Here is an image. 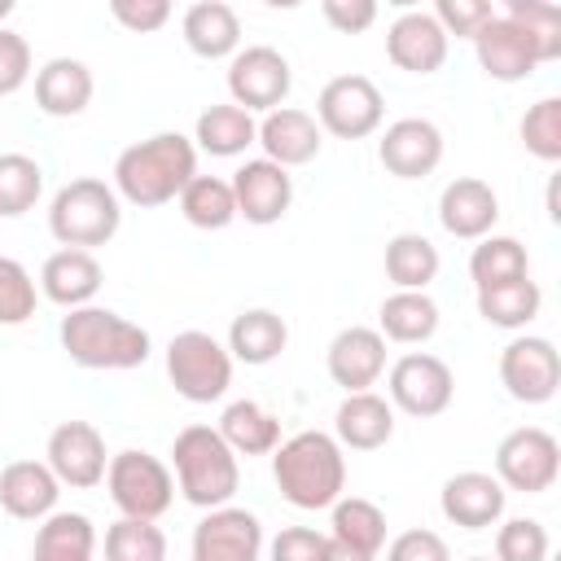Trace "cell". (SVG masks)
<instances>
[{
	"mask_svg": "<svg viewBox=\"0 0 561 561\" xmlns=\"http://www.w3.org/2000/svg\"><path fill=\"white\" fill-rule=\"evenodd\" d=\"M197 175V145L180 131H158L149 140H136L114 162V193L127 206L153 210L184 193V184Z\"/></svg>",
	"mask_w": 561,
	"mask_h": 561,
	"instance_id": "6da1fadb",
	"label": "cell"
},
{
	"mask_svg": "<svg viewBox=\"0 0 561 561\" xmlns=\"http://www.w3.org/2000/svg\"><path fill=\"white\" fill-rule=\"evenodd\" d=\"M57 337H61V351L70 355V364L92 368V373L140 368L149 359V346H153L149 333L136 320H127L110 307H96V302L66 311Z\"/></svg>",
	"mask_w": 561,
	"mask_h": 561,
	"instance_id": "7a4b0ae2",
	"label": "cell"
},
{
	"mask_svg": "<svg viewBox=\"0 0 561 561\" xmlns=\"http://www.w3.org/2000/svg\"><path fill=\"white\" fill-rule=\"evenodd\" d=\"M272 478L294 508H333L346 491V456L333 434L302 430L272 451Z\"/></svg>",
	"mask_w": 561,
	"mask_h": 561,
	"instance_id": "3957f363",
	"label": "cell"
},
{
	"mask_svg": "<svg viewBox=\"0 0 561 561\" xmlns=\"http://www.w3.org/2000/svg\"><path fill=\"white\" fill-rule=\"evenodd\" d=\"M171 478L175 491L193 504V508H224L237 486H241V465L237 451L219 438L215 425H184L171 443Z\"/></svg>",
	"mask_w": 561,
	"mask_h": 561,
	"instance_id": "277c9868",
	"label": "cell"
},
{
	"mask_svg": "<svg viewBox=\"0 0 561 561\" xmlns=\"http://www.w3.org/2000/svg\"><path fill=\"white\" fill-rule=\"evenodd\" d=\"M123 224V202L114 193V184L79 175L70 184H61L53 193L48 206V232L61 241V250H92V245H110L114 232Z\"/></svg>",
	"mask_w": 561,
	"mask_h": 561,
	"instance_id": "5b68a950",
	"label": "cell"
},
{
	"mask_svg": "<svg viewBox=\"0 0 561 561\" xmlns=\"http://www.w3.org/2000/svg\"><path fill=\"white\" fill-rule=\"evenodd\" d=\"M167 377L180 399L188 403H215L232 386V355L219 337L202 329H184L167 346Z\"/></svg>",
	"mask_w": 561,
	"mask_h": 561,
	"instance_id": "8992f818",
	"label": "cell"
},
{
	"mask_svg": "<svg viewBox=\"0 0 561 561\" xmlns=\"http://www.w3.org/2000/svg\"><path fill=\"white\" fill-rule=\"evenodd\" d=\"M105 491L114 500V508L123 517H145V522H158L171 504H175V478L171 469L140 451V447H127L118 456H110L105 465Z\"/></svg>",
	"mask_w": 561,
	"mask_h": 561,
	"instance_id": "52a82bcc",
	"label": "cell"
},
{
	"mask_svg": "<svg viewBox=\"0 0 561 561\" xmlns=\"http://www.w3.org/2000/svg\"><path fill=\"white\" fill-rule=\"evenodd\" d=\"M294 88V70L285 61L280 48L272 44H250V48H237L228 57V96L232 105H241L245 114H272L285 105Z\"/></svg>",
	"mask_w": 561,
	"mask_h": 561,
	"instance_id": "ba28073f",
	"label": "cell"
},
{
	"mask_svg": "<svg viewBox=\"0 0 561 561\" xmlns=\"http://www.w3.org/2000/svg\"><path fill=\"white\" fill-rule=\"evenodd\" d=\"M561 473V443L539 430V425H522L508 430L495 447V478L504 491H522V495H539L557 482Z\"/></svg>",
	"mask_w": 561,
	"mask_h": 561,
	"instance_id": "9c48e42d",
	"label": "cell"
},
{
	"mask_svg": "<svg viewBox=\"0 0 561 561\" xmlns=\"http://www.w3.org/2000/svg\"><path fill=\"white\" fill-rule=\"evenodd\" d=\"M381 118L386 101L368 75H337L316 96V123L337 140H364L381 127Z\"/></svg>",
	"mask_w": 561,
	"mask_h": 561,
	"instance_id": "30bf717a",
	"label": "cell"
},
{
	"mask_svg": "<svg viewBox=\"0 0 561 561\" xmlns=\"http://www.w3.org/2000/svg\"><path fill=\"white\" fill-rule=\"evenodd\" d=\"M386 394H390V408L416 416V421H430L438 412L451 408V394H456V377L451 368L430 355V351H408L390 364V377H386Z\"/></svg>",
	"mask_w": 561,
	"mask_h": 561,
	"instance_id": "8fae6325",
	"label": "cell"
},
{
	"mask_svg": "<svg viewBox=\"0 0 561 561\" xmlns=\"http://www.w3.org/2000/svg\"><path fill=\"white\" fill-rule=\"evenodd\" d=\"M500 386L517 403H548L561 386V355L548 337L522 333L500 351Z\"/></svg>",
	"mask_w": 561,
	"mask_h": 561,
	"instance_id": "7c38bea8",
	"label": "cell"
},
{
	"mask_svg": "<svg viewBox=\"0 0 561 561\" xmlns=\"http://www.w3.org/2000/svg\"><path fill=\"white\" fill-rule=\"evenodd\" d=\"M44 465L53 469V478L61 486H75V491H88L96 482H105V438L92 421H61L53 434H48V447H44Z\"/></svg>",
	"mask_w": 561,
	"mask_h": 561,
	"instance_id": "4fadbf2b",
	"label": "cell"
},
{
	"mask_svg": "<svg viewBox=\"0 0 561 561\" xmlns=\"http://www.w3.org/2000/svg\"><path fill=\"white\" fill-rule=\"evenodd\" d=\"M259 557H263V526L250 508L224 504L193 526L188 561H259Z\"/></svg>",
	"mask_w": 561,
	"mask_h": 561,
	"instance_id": "5bb4252c",
	"label": "cell"
},
{
	"mask_svg": "<svg viewBox=\"0 0 561 561\" xmlns=\"http://www.w3.org/2000/svg\"><path fill=\"white\" fill-rule=\"evenodd\" d=\"M228 184H232V197H237V215L245 224H259V228L285 219V210L294 202V175L285 167L267 162V158L241 162Z\"/></svg>",
	"mask_w": 561,
	"mask_h": 561,
	"instance_id": "9a60e30c",
	"label": "cell"
},
{
	"mask_svg": "<svg viewBox=\"0 0 561 561\" xmlns=\"http://www.w3.org/2000/svg\"><path fill=\"white\" fill-rule=\"evenodd\" d=\"M504 500L508 491L500 486L495 473H482V469H465V473H451L438 491V508L451 526L460 530H486V526H500L504 517Z\"/></svg>",
	"mask_w": 561,
	"mask_h": 561,
	"instance_id": "2e32d148",
	"label": "cell"
},
{
	"mask_svg": "<svg viewBox=\"0 0 561 561\" xmlns=\"http://www.w3.org/2000/svg\"><path fill=\"white\" fill-rule=\"evenodd\" d=\"M377 158L394 180H425L443 162V131L430 118H399L381 131Z\"/></svg>",
	"mask_w": 561,
	"mask_h": 561,
	"instance_id": "e0dca14e",
	"label": "cell"
},
{
	"mask_svg": "<svg viewBox=\"0 0 561 561\" xmlns=\"http://www.w3.org/2000/svg\"><path fill=\"white\" fill-rule=\"evenodd\" d=\"M324 368H329L333 386H342L346 394L373 390L377 377L386 373V337L377 329H368V324H351L329 342Z\"/></svg>",
	"mask_w": 561,
	"mask_h": 561,
	"instance_id": "ac0fdd59",
	"label": "cell"
},
{
	"mask_svg": "<svg viewBox=\"0 0 561 561\" xmlns=\"http://www.w3.org/2000/svg\"><path fill=\"white\" fill-rule=\"evenodd\" d=\"M447 31L434 22L430 9H408L386 31V57L408 75H434L447 61Z\"/></svg>",
	"mask_w": 561,
	"mask_h": 561,
	"instance_id": "d6986e66",
	"label": "cell"
},
{
	"mask_svg": "<svg viewBox=\"0 0 561 561\" xmlns=\"http://www.w3.org/2000/svg\"><path fill=\"white\" fill-rule=\"evenodd\" d=\"M473 53H478L482 75L495 79V83H522V79H530L535 66H539V53H535L530 35H526L513 18H504V13H495V18L473 35Z\"/></svg>",
	"mask_w": 561,
	"mask_h": 561,
	"instance_id": "ffe728a7",
	"label": "cell"
},
{
	"mask_svg": "<svg viewBox=\"0 0 561 561\" xmlns=\"http://www.w3.org/2000/svg\"><path fill=\"white\" fill-rule=\"evenodd\" d=\"M495 219H500V197H495V188H491L486 180H478V175H456V180L438 193V224H443L451 237H460V241H482V237H491Z\"/></svg>",
	"mask_w": 561,
	"mask_h": 561,
	"instance_id": "44dd1931",
	"label": "cell"
},
{
	"mask_svg": "<svg viewBox=\"0 0 561 561\" xmlns=\"http://www.w3.org/2000/svg\"><path fill=\"white\" fill-rule=\"evenodd\" d=\"M324 131H320V123H316V114H307V110H298V105H280V110H272V114H263L259 118V140L254 145H263V158L267 162H276V167H307L316 153H320V140Z\"/></svg>",
	"mask_w": 561,
	"mask_h": 561,
	"instance_id": "7402d4cb",
	"label": "cell"
},
{
	"mask_svg": "<svg viewBox=\"0 0 561 561\" xmlns=\"http://www.w3.org/2000/svg\"><path fill=\"white\" fill-rule=\"evenodd\" d=\"M57 495L61 482L44 460H9L0 469V508L18 522H44L48 513H57Z\"/></svg>",
	"mask_w": 561,
	"mask_h": 561,
	"instance_id": "603a6c76",
	"label": "cell"
},
{
	"mask_svg": "<svg viewBox=\"0 0 561 561\" xmlns=\"http://www.w3.org/2000/svg\"><path fill=\"white\" fill-rule=\"evenodd\" d=\"M333 438L337 447L346 451H377L394 438V408L390 399H381L377 390H359V394H346L337 403V416H333Z\"/></svg>",
	"mask_w": 561,
	"mask_h": 561,
	"instance_id": "cb8c5ba5",
	"label": "cell"
},
{
	"mask_svg": "<svg viewBox=\"0 0 561 561\" xmlns=\"http://www.w3.org/2000/svg\"><path fill=\"white\" fill-rule=\"evenodd\" d=\"M101 280H105V272H101V263H96L92 250H57L39 267V294L48 302L66 307V311L88 307L96 298Z\"/></svg>",
	"mask_w": 561,
	"mask_h": 561,
	"instance_id": "d4e9b609",
	"label": "cell"
},
{
	"mask_svg": "<svg viewBox=\"0 0 561 561\" xmlns=\"http://www.w3.org/2000/svg\"><path fill=\"white\" fill-rule=\"evenodd\" d=\"M96 79L79 57H53L35 70V105L48 118H75L92 105Z\"/></svg>",
	"mask_w": 561,
	"mask_h": 561,
	"instance_id": "484cf974",
	"label": "cell"
},
{
	"mask_svg": "<svg viewBox=\"0 0 561 561\" xmlns=\"http://www.w3.org/2000/svg\"><path fill=\"white\" fill-rule=\"evenodd\" d=\"M180 31H184V44L197 57H206V61H224V57H232L241 48V18L224 0H197V4H188Z\"/></svg>",
	"mask_w": 561,
	"mask_h": 561,
	"instance_id": "4316f807",
	"label": "cell"
},
{
	"mask_svg": "<svg viewBox=\"0 0 561 561\" xmlns=\"http://www.w3.org/2000/svg\"><path fill=\"white\" fill-rule=\"evenodd\" d=\"M285 346H289V324L276 311H267V307H250V311L232 316V324H228V355H232V364L263 368Z\"/></svg>",
	"mask_w": 561,
	"mask_h": 561,
	"instance_id": "83f0119b",
	"label": "cell"
},
{
	"mask_svg": "<svg viewBox=\"0 0 561 561\" xmlns=\"http://www.w3.org/2000/svg\"><path fill=\"white\" fill-rule=\"evenodd\" d=\"M219 438L237 451V456H272L280 447V421L276 412H267L254 399H232L219 416Z\"/></svg>",
	"mask_w": 561,
	"mask_h": 561,
	"instance_id": "f1b7e54d",
	"label": "cell"
},
{
	"mask_svg": "<svg viewBox=\"0 0 561 561\" xmlns=\"http://www.w3.org/2000/svg\"><path fill=\"white\" fill-rule=\"evenodd\" d=\"M193 140H197V149L210 153V158H237V153H245V149L259 140V123H254V114H245L241 105L219 101V105H206V110L197 114Z\"/></svg>",
	"mask_w": 561,
	"mask_h": 561,
	"instance_id": "f546056e",
	"label": "cell"
},
{
	"mask_svg": "<svg viewBox=\"0 0 561 561\" xmlns=\"http://www.w3.org/2000/svg\"><path fill=\"white\" fill-rule=\"evenodd\" d=\"M377 333L403 346H421L438 333V302L425 289H394L377 311Z\"/></svg>",
	"mask_w": 561,
	"mask_h": 561,
	"instance_id": "4dcf8cb0",
	"label": "cell"
},
{
	"mask_svg": "<svg viewBox=\"0 0 561 561\" xmlns=\"http://www.w3.org/2000/svg\"><path fill=\"white\" fill-rule=\"evenodd\" d=\"M96 526L88 513H48L35 530L31 561H92Z\"/></svg>",
	"mask_w": 561,
	"mask_h": 561,
	"instance_id": "1f68e13d",
	"label": "cell"
},
{
	"mask_svg": "<svg viewBox=\"0 0 561 561\" xmlns=\"http://www.w3.org/2000/svg\"><path fill=\"white\" fill-rule=\"evenodd\" d=\"M329 539L377 557L386 548V513L373 500H364V495H342L329 508Z\"/></svg>",
	"mask_w": 561,
	"mask_h": 561,
	"instance_id": "d6a6232c",
	"label": "cell"
},
{
	"mask_svg": "<svg viewBox=\"0 0 561 561\" xmlns=\"http://www.w3.org/2000/svg\"><path fill=\"white\" fill-rule=\"evenodd\" d=\"M438 245L421 232H394L386 241V276L394 289H425L438 276Z\"/></svg>",
	"mask_w": 561,
	"mask_h": 561,
	"instance_id": "836d02e7",
	"label": "cell"
},
{
	"mask_svg": "<svg viewBox=\"0 0 561 561\" xmlns=\"http://www.w3.org/2000/svg\"><path fill=\"white\" fill-rule=\"evenodd\" d=\"M175 202H180V215L202 232H219L237 219V197L224 175H193Z\"/></svg>",
	"mask_w": 561,
	"mask_h": 561,
	"instance_id": "e575fe53",
	"label": "cell"
},
{
	"mask_svg": "<svg viewBox=\"0 0 561 561\" xmlns=\"http://www.w3.org/2000/svg\"><path fill=\"white\" fill-rule=\"evenodd\" d=\"M539 307H543V289L530 276L478 289V316L495 329H526L539 316Z\"/></svg>",
	"mask_w": 561,
	"mask_h": 561,
	"instance_id": "d590c367",
	"label": "cell"
},
{
	"mask_svg": "<svg viewBox=\"0 0 561 561\" xmlns=\"http://www.w3.org/2000/svg\"><path fill=\"white\" fill-rule=\"evenodd\" d=\"M469 276H473V289H491V285H504V280H522L530 276V254L517 237H482L469 254Z\"/></svg>",
	"mask_w": 561,
	"mask_h": 561,
	"instance_id": "8d00e7d4",
	"label": "cell"
},
{
	"mask_svg": "<svg viewBox=\"0 0 561 561\" xmlns=\"http://www.w3.org/2000/svg\"><path fill=\"white\" fill-rule=\"evenodd\" d=\"M105 561H167L162 526L145 517H118L105 530Z\"/></svg>",
	"mask_w": 561,
	"mask_h": 561,
	"instance_id": "74e56055",
	"label": "cell"
},
{
	"mask_svg": "<svg viewBox=\"0 0 561 561\" xmlns=\"http://www.w3.org/2000/svg\"><path fill=\"white\" fill-rule=\"evenodd\" d=\"M44 193V171L26 153H0V219L26 215Z\"/></svg>",
	"mask_w": 561,
	"mask_h": 561,
	"instance_id": "f35d334b",
	"label": "cell"
},
{
	"mask_svg": "<svg viewBox=\"0 0 561 561\" xmlns=\"http://www.w3.org/2000/svg\"><path fill=\"white\" fill-rule=\"evenodd\" d=\"M504 18H513L530 35V44L539 53V66L561 57V9L557 4H548V0H508Z\"/></svg>",
	"mask_w": 561,
	"mask_h": 561,
	"instance_id": "ab89813d",
	"label": "cell"
},
{
	"mask_svg": "<svg viewBox=\"0 0 561 561\" xmlns=\"http://www.w3.org/2000/svg\"><path fill=\"white\" fill-rule=\"evenodd\" d=\"M522 145L539 162H561V96H543L522 114Z\"/></svg>",
	"mask_w": 561,
	"mask_h": 561,
	"instance_id": "60d3db41",
	"label": "cell"
},
{
	"mask_svg": "<svg viewBox=\"0 0 561 561\" xmlns=\"http://www.w3.org/2000/svg\"><path fill=\"white\" fill-rule=\"evenodd\" d=\"M35 307H39L35 276L18 259L0 254V324L4 329H18V324H26L35 316Z\"/></svg>",
	"mask_w": 561,
	"mask_h": 561,
	"instance_id": "b9f144b4",
	"label": "cell"
},
{
	"mask_svg": "<svg viewBox=\"0 0 561 561\" xmlns=\"http://www.w3.org/2000/svg\"><path fill=\"white\" fill-rule=\"evenodd\" d=\"M552 539L535 517H508L495 530V561H548Z\"/></svg>",
	"mask_w": 561,
	"mask_h": 561,
	"instance_id": "7bdbcfd3",
	"label": "cell"
},
{
	"mask_svg": "<svg viewBox=\"0 0 561 561\" xmlns=\"http://www.w3.org/2000/svg\"><path fill=\"white\" fill-rule=\"evenodd\" d=\"M491 18H495V9H491L486 0H438V4H434V22L447 31V39H451V35L473 39Z\"/></svg>",
	"mask_w": 561,
	"mask_h": 561,
	"instance_id": "ee69618b",
	"label": "cell"
},
{
	"mask_svg": "<svg viewBox=\"0 0 561 561\" xmlns=\"http://www.w3.org/2000/svg\"><path fill=\"white\" fill-rule=\"evenodd\" d=\"M272 561H324L329 557V535L316 526H285L272 539Z\"/></svg>",
	"mask_w": 561,
	"mask_h": 561,
	"instance_id": "f6af8a7d",
	"label": "cell"
},
{
	"mask_svg": "<svg viewBox=\"0 0 561 561\" xmlns=\"http://www.w3.org/2000/svg\"><path fill=\"white\" fill-rule=\"evenodd\" d=\"M26 79H31V44L26 35L0 26V96L22 92Z\"/></svg>",
	"mask_w": 561,
	"mask_h": 561,
	"instance_id": "bcb514c9",
	"label": "cell"
},
{
	"mask_svg": "<svg viewBox=\"0 0 561 561\" xmlns=\"http://www.w3.org/2000/svg\"><path fill=\"white\" fill-rule=\"evenodd\" d=\"M110 18L127 26L131 35H153L171 22V4L167 0H110Z\"/></svg>",
	"mask_w": 561,
	"mask_h": 561,
	"instance_id": "7dc6e473",
	"label": "cell"
},
{
	"mask_svg": "<svg viewBox=\"0 0 561 561\" xmlns=\"http://www.w3.org/2000/svg\"><path fill=\"white\" fill-rule=\"evenodd\" d=\"M386 561H451V552H447L443 535H434L425 526H412V530H403L386 543Z\"/></svg>",
	"mask_w": 561,
	"mask_h": 561,
	"instance_id": "c3c4849f",
	"label": "cell"
},
{
	"mask_svg": "<svg viewBox=\"0 0 561 561\" xmlns=\"http://www.w3.org/2000/svg\"><path fill=\"white\" fill-rule=\"evenodd\" d=\"M320 13L342 35H359V31H368L377 22V4L373 0H324Z\"/></svg>",
	"mask_w": 561,
	"mask_h": 561,
	"instance_id": "681fc988",
	"label": "cell"
},
{
	"mask_svg": "<svg viewBox=\"0 0 561 561\" xmlns=\"http://www.w3.org/2000/svg\"><path fill=\"white\" fill-rule=\"evenodd\" d=\"M324 561H377L373 552H359V548H346V543H337V539H329V557Z\"/></svg>",
	"mask_w": 561,
	"mask_h": 561,
	"instance_id": "f907efd6",
	"label": "cell"
},
{
	"mask_svg": "<svg viewBox=\"0 0 561 561\" xmlns=\"http://www.w3.org/2000/svg\"><path fill=\"white\" fill-rule=\"evenodd\" d=\"M9 13H13V0H0V22H4Z\"/></svg>",
	"mask_w": 561,
	"mask_h": 561,
	"instance_id": "816d5d0a",
	"label": "cell"
},
{
	"mask_svg": "<svg viewBox=\"0 0 561 561\" xmlns=\"http://www.w3.org/2000/svg\"><path fill=\"white\" fill-rule=\"evenodd\" d=\"M469 561H491V557H469Z\"/></svg>",
	"mask_w": 561,
	"mask_h": 561,
	"instance_id": "f5cc1de1",
	"label": "cell"
}]
</instances>
